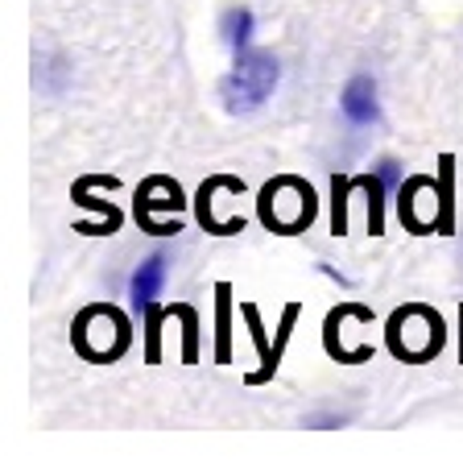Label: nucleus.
<instances>
[{
	"label": "nucleus",
	"instance_id": "nucleus-1",
	"mask_svg": "<svg viewBox=\"0 0 463 468\" xmlns=\"http://www.w3.org/2000/svg\"><path fill=\"white\" fill-rule=\"evenodd\" d=\"M70 345L83 361L91 365H112L129 353L132 345V327H129V315L112 303H91L75 315L70 324Z\"/></svg>",
	"mask_w": 463,
	"mask_h": 468
},
{
	"label": "nucleus",
	"instance_id": "nucleus-2",
	"mask_svg": "<svg viewBox=\"0 0 463 468\" xmlns=\"http://www.w3.org/2000/svg\"><path fill=\"white\" fill-rule=\"evenodd\" d=\"M278 80H281V62L273 58L269 50L248 46V50L237 54L232 71L219 80V100H224L227 112L248 116V112H257V108H265V100L273 96Z\"/></svg>",
	"mask_w": 463,
	"mask_h": 468
},
{
	"label": "nucleus",
	"instance_id": "nucleus-3",
	"mask_svg": "<svg viewBox=\"0 0 463 468\" xmlns=\"http://www.w3.org/2000/svg\"><path fill=\"white\" fill-rule=\"evenodd\" d=\"M257 216L269 232H281V237H294V232H306L319 216V199L315 186L298 175H278L261 186V199H257Z\"/></svg>",
	"mask_w": 463,
	"mask_h": 468
},
{
	"label": "nucleus",
	"instance_id": "nucleus-4",
	"mask_svg": "<svg viewBox=\"0 0 463 468\" xmlns=\"http://www.w3.org/2000/svg\"><path fill=\"white\" fill-rule=\"evenodd\" d=\"M443 340H447V327L438 319L435 307L426 303H405L389 315V327H384V345L397 361H410V365H422V361H435L443 353Z\"/></svg>",
	"mask_w": 463,
	"mask_h": 468
},
{
	"label": "nucleus",
	"instance_id": "nucleus-5",
	"mask_svg": "<svg viewBox=\"0 0 463 468\" xmlns=\"http://www.w3.org/2000/svg\"><path fill=\"white\" fill-rule=\"evenodd\" d=\"M183 207H186V195L174 178H166V175L141 178L137 199H132V216H137L141 232H149V237H174V232H183L178 220H158V212L178 216Z\"/></svg>",
	"mask_w": 463,
	"mask_h": 468
},
{
	"label": "nucleus",
	"instance_id": "nucleus-6",
	"mask_svg": "<svg viewBox=\"0 0 463 468\" xmlns=\"http://www.w3.org/2000/svg\"><path fill=\"white\" fill-rule=\"evenodd\" d=\"M227 186H237V191H245V178L237 175H207L199 186V195H195V216H199V224L211 232V237H237V232H245V220H216V195L227 191Z\"/></svg>",
	"mask_w": 463,
	"mask_h": 468
},
{
	"label": "nucleus",
	"instance_id": "nucleus-7",
	"mask_svg": "<svg viewBox=\"0 0 463 468\" xmlns=\"http://www.w3.org/2000/svg\"><path fill=\"white\" fill-rule=\"evenodd\" d=\"M343 319H360V324H373V307H364V303H340V307L327 311V324H323V345L327 353L335 356L340 365H360L373 356V348H343L340 340V324Z\"/></svg>",
	"mask_w": 463,
	"mask_h": 468
},
{
	"label": "nucleus",
	"instance_id": "nucleus-8",
	"mask_svg": "<svg viewBox=\"0 0 463 468\" xmlns=\"http://www.w3.org/2000/svg\"><path fill=\"white\" fill-rule=\"evenodd\" d=\"M340 112L348 116L352 124H376L381 121V100H376V80L373 75H352L348 83H343V91H340Z\"/></svg>",
	"mask_w": 463,
	"mask_h": 468
},
{
	"label": "nucleus",
	"instance_id": "nucleus-9",
	"mask_svg": "<svg viewBox=\"0 0 463 468\" xmlns=\"http://www.w3.org/2000/svg\"><path fill=\"white\" fill-rule=\"evenodd\" d=\"M166 274H170V253H149L145 261L132 270L129 278V299H132V311H145L149 303H158L162 286H166Z\"/></svg>",
	"mask_w": 463,
	"mask_h": 468
},
{
	"label": "nucleus",
	"instance_id": "nucleus-10",
	"mask_svg": "<svg viewBox=\"0 0 463 468\" xmlns=\"http://www.w3.org/2000/svg\"><path fill=\"white\" fill-rule=\"evenodd\" d=\"M438 178H426V175H410L402 186H397V216H402L405 232H414V237H426V232H435V224L426 220V216H418V204L422 195L435 186Z\"/></svg>",
	"mask_w": 463,
	"mask_h": 468
},
{
	"label": "nucleus",
	"instance_id": "nucleus-11",
	"mask_svg": "<svg viewBox=\"0 0 463 468\" xmlns=\"http://www.w3.org/2000/svg\"><path fill=\"white\" fill-rule=\"evenodd\" d=\"M91 191H96V175L75 178V186H70V199H75V207H91V212H100V224L91 229V237H112V232H121L124 212L116 204H108V199H96Z\"/></svg>",
	"mask_w": 463,
	"mask_h": 468
},
{
	"label": "nucleus",
	"instance_id": "nucleus-12",
	"mask_svg": "<svg viewBox=\"0 0 463 468\" xmlns=\"http://www.w3.org/2000/svg\"><path fill=\"white\" fill-rule=\"evenodd\" d=\"M435 232L451 237L455 232V158H438V191H435Z\"/></svg>",
	"mask_w": 463,
	"mask_h": 468
},
{
	"label": "nucleus",
	"instance_id": "nucleus-13",
	"mask_svg": "<svg viewBox=\"0 0 463 468\" xmlns=\"http://www.w3.org/2000/svg\"><path fill=\"white\" fill-rule=\"evenodd\" d=\"M253 34H257V17L248 5H232V9L219 13V37H224V46H232L237 54L253 46Z\"/></svg>",
	"mask_w": 463,
	"mask_h": 468
},
{
	"label": "nucleus",
	"instance_id": "nucleus-14",
	"mask_svg": "<svg viewBox=\"0 0 463 468\" xmlns=\"http://www.w3.org/2000/svg\"><path fill=\"white\" fill-rule=\"evenodd\" d=\"M216 365H232V282H216Z\"/></svg>",
	"mask_w": 463,
	"mask_h": 468
},
{
	"label": "nucleus",
	"instance_id": "nucleus-15",
	"mask_svg": "<svg viewBox=\"0 0 463 468\" xmlns=\"http://www.w3.org/2000/svg\"><path fill=\"white\" fill-rule=\"evenodd\" d=\"M298 315H302V307H298V303H286V307H281V327H278V336H273V361L265 365V369L248 373V378H245L248 386H265V381H273V373H278V365H281V353H286L289 336H294Z\"/></svg>",
	"mask_w": 463,
	"mask_h": 468
},
{
	"label": "nucleus",
	"instance_id": "nucleus-16",
	"mask_svg": "<svg viewBox=\"0 0 463 468\" xmlns=\"http://www.w3.org/2000/svg\"><path fill=\"white\" fill-rule=\"evenodd\" d=\"M174 315L170 307H162V303H149L145 311H141V327H145V365H158L162 361V324Z\"/></svg>",
	"mask_w": 463,
	"mask_h": 468
},
{
	"label": "nucleus",
	"instance_id": "nucleus-17",
	"mask_svg": "<svg viewBox=\"0 0 463 468\" xmlns=\"http://www.w3.org/2000/svg\"><path fill=\"white\" fill-rule=\"evenodd\" d=\"M360 186H364V195H368V232H373V237H381V232H384V195H389V186L381 183V175H376V170L360 175Z\"/></svg>",
	"mask_w": 463,
	"mask_h": 468
},
{
	"label": "nucleus",
	"instance_id": "nucleus-18",
	"mask_svg": "<svg viewBox=\"0 0 463 468\" xmlns=\"http://www.w3.org/2000/svg\"><path fill=\"white\" fill-rule=\"evenodd\" d=\"M356 191V175H331V232H348V195Z\"/></svg>",
	"mask_w": 463,
	"mask_h": 468
},
{
	"label": "nucleus",
	"instance_id": "nucleus-19",
	"mask_svg": "<svg viewBox=\"0 0 463 468\" xmlns=\"http://www.w3.org/2000/svg\"><path fill=\"white\" fill-rule=\"evenodd\" d=\"M174 315H183V361L195 365L199 361V311L191 303H174Z\"/></svg>",
	"mask_w": 463,
	"mask_h": 468
},
{
	"label": "nucleus",
	"instance_id": "nucleus-20",
	"mask_svg": "<svg viewBox=\"0 0 463 468\" xmlns=\"http://www.w3.org/2000/svg\"><path fill=\"white\" fill-rule=\"evenodd\" d=\"M240 315H245L248 332H253V345H257V356H261V369L273 361V345L269 336H265V324H261V311H257V303H240Z\"/></svg>",
	"mask_w": 463,
	"mask_h": 468
},
{
	"label": "nucleus",
	"instance_id": "nucleus-21",
	"mask_svg": "<svg viewBox=\"0 0 463 468\" xmlns=\"http://www.w3.org/2000/svg\"><path fill=\"white\" fill-rule=\"evenodd\" d=\"M352 410H323V415H306L302 427L306 431H335V427H348L352 423Z\"/></svg>",
	"mask_w": 463,
	"mask_h": 468
},
{
	"label": "nucleus",
	"instance_id": "nucleus-22",
	"mask_svg": "<svg viewBox=\"0 0 463 468\" xmlns=\"http://www.w3.org/2000/svg\"><path fill=\"white\" fill-rule=\"evenodd\" d=\"M373 170H376V175H381V183L389 186V191H397V186L405 183V178H402V162H397V158H381Z\"/></svg>",
	"mask_w": 463,
	"mask_h": 468
},
{
	"label": "nucleus",
	"instance_id": "nucleus-23",
	"mask_svg": "<svg viewBox=\"0 0 463 468\" xmlns=\"http://www.w3.org/2000/svg\"><path fill=\"white\" fill-rule=\"evenodd\" d=\"M319 270H323V274H327V278H335V282H340V286H352V282H348V278H343V274H340V270H335V265L319 261Z\"/></svg>",
	"mask_w": 463,
	"mask_h": 468
},
{
	"label": "nucleus",
	"instance_id": "nucleus-24",
	"mask_svg": "<svg viewBox=\"0 0 463 468\" xmlns=\"http://www.w3.org/2000/svg\"><path fill=\"white\" fill-rule=\"evenodd\" d=\"M459 365H463V307H459Z\"/></svg>",
	"mask_w": 463,
	"mask_h": 468
}]
</instances>
